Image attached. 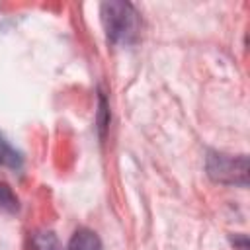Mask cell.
Instances as JSON below:
<instances>
[{
    "instance_id": "obj_6",
    "label": "cell",
    "mask_w": 250,
    "mask_h": 250,
    "mask_svg": "<svg viewBox=\"0 0 250 250\" xmlns=\"http://www.w3.org/2000/svg\"><path fill=\"white\" fill-rule=\"evenodd\" d=\"M20 209V199L12 191L8 184H0V211L4 213H16Z\"/></svg>"
},
{
    "instance_id": "obj_3",
    "label": "cell",
    "mask_w": 250,
    "mask_h": 250,
    "mask_svg": "<svg viewBox=\"0 0 250 250\" xmlns=\"http://www.w3.org/2000/svg\"><path fill=\"white\" fill-rule=\"evenodd\" d=\"M66 250H104V246H102L100 236L94 230H90V229H78L72 234Z\"/></svg>"
},
{
    "instance_id": "obj_1",
    "label": "cell",
    "mask_w": 250,
    "mask_h": 250,
    "mask_svg": "<svg viewBox=\"0 0 250 250\" xmlns=\"http://www.w3.org/2000/svg\"><path fill=\"white\" fill-rule=\"evenodd\" d=\"M105 37L113 45H131L141 31V16L131 2H104L100 6Z\"/></svg>"
},
{
    "instance_id": "obj_4",
    "label": "cell",
    "mask_w": 250,
    "mask_h": 250,
    "mask_svg": "<svg viewBox=\"0 0 250 250\" xmlns=\"http://www.w3.org/2000/svg\"><path fill=\"white\" fill-rule=\"evenodd\" d=\"M23 164L21 154L8 143V139L0 133V168H12V170H20Z\"/></svg>"
},
{
    "instance_id": "obj_7",
    "label": "cell",
    "mask_w": 250,
    "mask_h": 250,
    "mask_svg": "<svg viewBox=\"0 0 250 250\" xmlns=\"http://www.w3.org/2000/svg\"><path fill=\"white\" fill-rule=\"evenodd\" d=\"M107 121H109L107 102H105V96L100 92V111H98V127H100V135H104V129L107 127Z\"/></svg>"
},
{
    "instance_id": "obj_5",
    "label": "cell",
    "mask_w": 250,
    "mask_h": 250,
    "mask_svg": "<svg viewBox=\"0 0 250 250\" xmlns=\"http://www.w3.org/2000/svg\"><path fill=\"white\" fill-rule=\"evenodd\" d=\"M31 246H33V250H62L59 240H57V236L51 230L35 232L31 236Z\"/></svg>"
},
{
    "instance_id": "obj_2",
    "label": "cell",
    "mask_w": 250,
    "mask_h": 250,
    "mask_svg": "<svg viewBox=\"0 0 250 250\" xmlns=\"http://www.w3.org/2000/svg\"><path fill=\"white\" fill-rule=\"evenodd\" d=\"M207 174L217 184L240 186L248 184V158L246 154H225V152H209L207 154Z\"/></svg>"
}]
</instances>
